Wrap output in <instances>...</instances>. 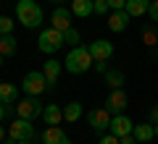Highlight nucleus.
Wrapping results in <instances>:
<instances>
[{"label": "nucleus", "instance_id": "nucleus-39", "mask_svg": "<svg viewBox=\"0 0 158 144\" xmlns=\"http://www.w3.org/2000/svg\"><path fill=\"white\" fill-rule=\"evenodd\" d=\"M56 3H63V0H56Z\"/></svg>", "mask_w": 158, "mask_h": 144}, {"label": "nucleus", "instance_id": "nucleus-15", "mask_svg": "<svg viewBox=\"0 0 158 144\" xmlns=\"http://www.w3.org/2000/svg\"><path fill=\"white\" fill-rule=\"evenodd\" d=\"M148 8H150V0H127V8H124V11L129 13L132 18H137V16H145Z\"/></svg>", "mask_w": 158, "mask_h": 144}, {"label": "nucleus", "instance_id": "nucleus-20", "mask_svg": "<svg viewBox=\"0 0 158 144\" xmlns=\"http://www.w3.org/2000/svg\"><path fill=\"white\" fill-rule=\"evenodd\" d=\"M79 118H82V102H69V105L63 107V121L74 123V121H79Z\"/></svg>", "mask_w": 158, "mask_h": 144}, {"label": "nucleus", "instance_id": "nucleus-11", "mask_svg": "<svg viewBox=\"0 0 158 144\" xmlns=\"http://www.w3.org/2000/svg\"><path fill=\"white\" fill-rule=\"evenodd\" d=\"M71 16H74V13L69 11V8H61V6H58L56 11L50 13V24H53V29H58V32H66V29H71Z\"/></svg>", "mask_w": 158, "mask_h": 144}, {"label": "nucleus", "instance_id": "nucleus-2", "mask_svg": "<svg viewBox=\"0 0 158 144\" xmlns=\"http://www.w3.org/2000/svg\"><path fill=\"white\" fill-rule=\"evenodd\" d=\"M16 16L24 24V29H37L42 24V8L34 0H19L16 3Z\"/></svg>", "mask_w": 158, "mask_h": 144}, {"label": "nucleus", "instance_id": "nucleus-13", "mask_svg": "<svg viewBox=\"0 0 158 144\" xmlns=\"http://www.w3.org/2000/svg\"><path fill=\"white\" fill-rule=\"evenodd\" d=\"M42 142H45V144H71L69 136L61 131V126H48L45 134H42Z\"/></svg>", "mask_w": 158, "mask_h": 144}, {"label": "nucleus", "instance_id": "nucleus-19", "mask_svg": "<svg viewBox=\"0 0 158 144\" xmlns=\"http://www.w3.org/2000/svg\"><path fill=\"white\" fill-rule=\"evenodd\" d=\"M16 53V37L13 34H0V55H13Z\"/></svg>", "mask_w": 158, "mask_h": 144}, {"label": "nucleus", "instance_id": "nucleus-6", "mask_svg": "<svg viewBox=\"0 0 158 144\" xmlns=\"http://www.w3.org/2000/svg\"><path fill=\"white\" fill-rule=\"evenodd\" d=\"M42 102L37 100V97H24L21 102L16 105V113H19V118H27V121H34L37 115H42Z\"/></svg>", "mask_w": 158, "mask_h": 144}, {"label": "nucleus", "instance_id": "nucleus-33", "mask_svg": "<svg viewBox=\"0 0 158 144\" xmlns=\"http://www.w3.org/2000/svg\"><path fill=\"white\" fill-rule=\"evenodd\" d=\"M95 68H98L100 73H106V71H108V66H106V63H95Z\"/></svg>", "mask_w": 158, "mask_h": 144}, {"label": "nucleus", "instance_id": "nucleus-3", "mask_svg": "<svg viewBox=\"0 0 158 144\" xmlns=\"http://www.w3.org/2000/svg\"><path fill=\"white\" fill-rule=\"evenodd\" d=\"M37 45H40V50L42 53H48V55H53V53H58L63 47V32H58V29H45V32L40 34V39H37Z\"/></svg>", "mask_w": 158, "mask_h": 144}, {"label": "nucleus", "instance_id": "nucleus-18", "mask_svg": "<svg viewBox=\"0 0 158 144\" xmlns=\"http://www.w3.org/2000/svg\"><path fill=\"white\" fill-rule=\"evenodd\" d=\"M42 118H45L48 126H58V123L63 121V110L58 105H48L45 110H42Z\"/></svg>", "mask_w": 158, "mask_h": 144}, {"label": "nucleus", "instance_id": "nucleus-36", "mask_svg": "<svg viewBox=\"0 0 158 144\" xmlns=\"http://www.w3.org/2000/svg\"><path fill=\"white\" fill-rule=\"evenodd\" d=\"M3 60H6V55H0V66H3Z\"/></svg>", "mask_w": 158, "mask_h": 144}, {"label": "nucleus", "instance_id": "nucleus-28", "mask_svg": "<svg viewBox=\"0 0 158 144\" xmlns=\"http://www.w3.org/2000/svg\"><path fill=\"white\" fill-rule=\"evenodd\" d=\"M108 6H111V11H124L127 0H108Z\"/></svg>", "mask_w": 158, "mask_h": 144}, {"label": "nucleus", "instance_id": "nucleus-1", "mask_svg": "<svg viewBox=\"0 0 158 144\" xmlns=\"http://www.w3.org/2000/svg\"><path fill=\"white\" fill-rule=\"evenodd\" d=\"M90 63H95L92 60V55H90V47H82V45H77V47H71V53L66 55V60H63V66L69 68V73H85V71H90Z\"/></svg>", "mask_w": 158, "mask_h": 144}, {"label": "nucleus", "instance_id": "nucleus-21", "mask_svg": "<svg viewBox=\"0 0 158 144\" xmlns=\"http://www.w3.org/2000/svg\"><path fill=\"white\" fill-rule=\"evenodd\" d=\"M16 100V87L8 81H0V102L3 105H11V102Z\"/></svg>", "mask_w": 158, "mask_h": 144}, {"label": "nucleus", "instance_id": "nucleus-25", "mask_svg": "<svg viewBox=\"0 0 158 144\" xmlns=\"http://www.w3.org/2000/svg\"><path fill=\"white\" fill-rule=\"evenodd\" d=\"M92 8H95V13H108L111 11L108 0H92Z\"/></svg>", "mask_w": 158, "mask_h": 144}, {"label": "nucleus", "instance_id": "nucleus-23", "mask_svg": "<svg viewBox=\"0 0 158 144\" xmlns=\"http://www.w3.org/2000/svg\"><path fill=\"white\" fill-rule=\"evenodd\" d=\"M63 42H69V45H74V47H77V45H79V32H77V29H66V32H63Z\"/></svg>", "mask_w": 158, "mask_h": 144}, {"label": "nucleus", "instance_id": "nucleus-34", "mask_svg": "<svg viewBox=\"0 0 158 144\" xmlns=\"http://www.w3.org/2000/svg\"><path fill=\"white\" fill-rule=\"evenodd\" d=\"M6 144H32V142H27V139H24V142H16V139H8Z\"/></svg>", "mask_w": 158, "mask_h": 144}, {"label": "nucleus", "instance_id": "nucleus-30", "mask_svg": "<svg viewBox=\"0 0 158 144\" xmlns=\"http://www.w3.org/2000/svg\"><path fill=\"white\" fill-rule=\"evenodd\" d=\"M121 144H137L135 134H127V136H121Z\"/></svg>", "mask_w": 158, "mask_h": 144}, {"label": "nucleus", "instance_id": "nucleus-4", "mask_svg": "<svg viewBox=\"0 0 158 144\" xmlns=\"http://www.w3.org/2000/svg\"><path fill=\"white\" fill-rule=\"evenodd\" d=\"M21 87H24V92H27L29 97H37V94H42L48 89V79H45L42 71H29L27 76H24Z\"/></svg>", "mask_w": 158, "mask_h": 144}, {"label": "nucleus", "instance_id": "nucleus-27", "mask_svg": "<svg viewBox=\"0 0 158 144\" xmlns=\"http://www.w3.org/2000/svg\"><path fill=\"white\" fill-rule=\"evenodd\" d=\"M148 16H150V21H158V0H153L150 8H148Z\"/></svg>", "mask_w": 158, "mask_h": 144}, {"label": "nucleus", "instance_id": "nucleus-32", "mask_svg": "<svg viewBox=\"0 0 158 144\" xmlns=\"http://www.w3.org/2000/svg\"><path fill=\"white\" fill-rule=\"evenodd\" d=\"M6 113H8V110H6V105H3V102H0V123L6 121Z\"/></svg>", "mask_w": 158, "mask_h": 144}, {"label": "nucleus", "instance_id": "nucleus-35", "mask_svg": "<svg viewBox=\"0 0 158 144\" xmlns=\"http://www.w3.org/2000/svg\"><path fill=\"white\" fill-rule=\"evenodd\" d=\"M3 139H6V131H3V126H0V142H3Z\"/></svg>", "mask_w": 158, "mask_h": 144}, {"label": "nucleus", "instance_id": "nucleus-22", "mask_svg": "<svg viewBox=\"0 0 158 144\" xmlns=\"http://www.w3.org/2000/svg\"><path fill=\"white\" fill-rule=\"evenodd\" d=\"M106 84H108L111 89H121V87H124V73L116 71V68L106 71Z\"/></svg>", "mask_w": 158, "mask_h": 144}, {"label": "nucleus", "instance_id": "nucleus-29", "mask_svg": "<svg viewBox=\"0 0 158 144\" xmlns=\"http://www.w3.org/2000/svg\"><path fill=\"white\" fill-rule=\"evenodd\" d=\"M100 144H121V139H118V136H113V134H106V136L100 139Z\"/></svg>", "mask_w": 158, "mask_h": 144}, {"label": "nucleus", "instance_id": "nucleus-8", "mask_svg": "<svg viewBox=\"0 0 158 144\" xmlns=\"http://www.w3.org/2000/svg\"><path fill=\"white\" fill-rule=\"evenodd\" d=\"M127 102H129V97H127L124 89H111L108 92V100H106V110L113 113V115H118V113H124Z\"/></svg>", "mask_w": 158, "mask_h": 144}, {"label": "nucleus", "instance_id": "nucleus-38", "mask_svg": "<svg viewBox=\"0 0 158 144\" xmlns=\"http://www.w3.org/2000/svg\"><path fill=\"white\" fill-rule=\"evenodd\" d=\"M137 144H148V142H137Z\"/></svg>", "mask_w": 158, "mask_h": 144}, {"label": "nucleus", "instance_id": "nucleus-17", "mask_svg": "<svg viewBox=\"0 0 158 144\" xmlns=\"http://www.w3.org/2000/svg\"><path fill=\"white\" fill-rule=\"evenodd\" d=\"M42 73H45V79H48V89H50L53 84L58 81V76H61V63L58 60H48L45 68H42Z\"/></svg>", "mask_w": 158, "mask_h": 144}, {"label": "nucleus", "instance_id": "nucleus-37", "mask_svg": "<svg viewBox=\"0 0 158 144\" xmlns=\"http://www.w3.org/2000/svg\"><path fill=\"white\" fill-rule=\"evenodd\" d=\"M156 139H158V123H156Z\"/></svg>", "mask_w": 158, "mask_h": 144}, {"label": "nucleus", "instance_id": "nucleus-7", "mask_svg": "<svg viewBox=\"0 0 158 144\" xmlns=\"http://www.w3.org/2000/svg\"><path fill=\"white\" fill-rule=\"evenodd\" d=\"M90 55L95 63H108L113 55V45L108 39H95V42H90Z\"/></svg>", "mask_w": 158, "mask_h": 144}, {"label": "nucleus", "instance_id": "nucleus-10", "mask_svg": "<svg viewBox=\"0 0 158 144\" xmlns=\"http://www.w3.org/2000/svg\"><path fill=\"white\" fill-rule=\"evenodd\" d=\"M132 131H135V123H132L124 113H118V115L111 118V134L113 136L121 139V136H127V134H132Z\"/></svg>", "mask_w": 158, "mask_h": 144}, {"label": "nucleus", "instance_id": "nucleus-14", "mask_svg": "<svg viewBox=\"0 0 158 144\" xmlns=\"http://www.w3.org/2000/svg\"><path fill=\"white\" fill-rule=\"evenodd\" d=\"M135 139L137 142H150L156 136V123H135Z\"/></svg>", "mask_w": 158, "mask_h": 144}, {"label": "nucleus", "instance_id": "nucleus-31", "mask_svg": "<svg viewBox=\"0 0 158 144\" xmlns=\"http://www.w3.org/2000/svg\"><path fill=\"white\" fill-rule=\"evenodd\" d=\"M150 121H153V123H158V105L150 110Z\"/></svg>", "mask_w": 158, "mask_h": 144}, {"label": "nucleus", "instance_id": "nucleus-24", "mask_svg": "<svg viewBox=\"0 0 158 144\" xmlns=\"http://www.w3.org/2000/svg\"><path fill=\"white\" fill-rule=\"evenodd\" d=\"M13 32V21L8 16H0V34H11Z\"/></svg>", "mask_w": 158, "mask_h": 144}, {"label": "nucleus", "instance_id": "nucleus-5", "mask_svg": "<svg viewBox=\"0 0 158 144\" xmlns=\"http://www.w3.org/2000/svg\"><path fill=\"white\" fill-rule=\"evenodd\" d=\"M8 139H16V142H32L34 139V126L32 121H27V118H16V121L8 126Z\"/></svg>", "mask_w": 158, "mask_h": 144}, {"label": "nucleus", "instance_id": "nucleus-26", "mask_svg": "<svg viewBox=\"0 0 158 144\" xmlns=\"http://www.w3.org/2000/svg\"><path fill=\"white\" fill-rule=\"evenodd\" d=\"M142 39H145V45H150V47H153V45L158 42V34L153 32V29H145V32H142Z\"/></svg>", "mask_w": 158, "mask_h": 144}, {"label": "nucleus", "instance_id": "nucleus-9", "mask_svg": "<svg viewBox=\"0 0 158 144\" xmlns=\"http://www.w3.org/2000/svg\"><path fill=\"white\" fill-rule=\"evenodd\" d=\"M90 126L95 128L98 134H103L106 128H111V113L106 110V107H95V110H90Z\"/></svg>", "mask_w": 158, "mask_h": 144}, {"label": "nucleus", "instance_id": "nucleus-12", "mask_svg": "<svg viewBox=\"0 0 158 144\" xmlns=\"http://www.w3.org/2000/svg\"><path fill=\"white\" fill-rule=\"evenodd\" d=\"M132 21V16L127 11H111V16H108V29H111V32H124L127 29V24Z\"/></svg>", "mask_w": 158, "mask_h": 144}, {"label": "nucleus", "instance_id": "nucleus-16", "mask_svg": "<svg viewBox=\"0 0 158 144\" xmlns=\"http://www.w3.org/2000/svg\"><path fill=\"white\" fill-rule=\"evenodd\" d=\"M71 13H74L77 18H87L90 13H95L92 0H71Z\"/></svg>", "mask_w": 158, "mask_h": 144}]
</instances>
